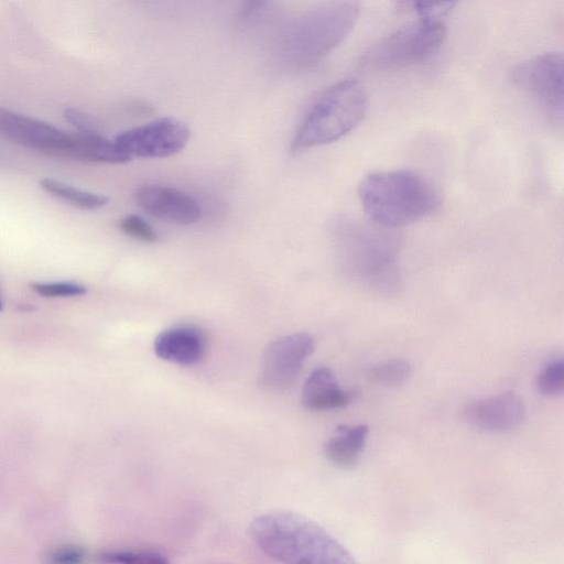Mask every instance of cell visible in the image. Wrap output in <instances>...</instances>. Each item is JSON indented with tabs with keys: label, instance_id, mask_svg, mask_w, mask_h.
<instances>
[{
	"label": "cell",
	"instance_id": "1",
	"mask_svg": "<svg viewBox=\"0 0 564 564\" xmlns=\"http://www.w3.org/2000/svg\"><path fill=\"white\" fill-rule=\"evenodd\" d=\"M249 531L265 555L283 564H357L334 536L299 513L260 514L252 520Z\"/></svg>",
	"mask_w": 564,
	"mask_h": 564
},
{
	"label": "cell",
	"instance_id": "20",
	"mask_svg": "<svg viewBox=\"0 0 564 564\" xmlns=\"http://www.w3.org/2000/svg\"><path fill=\"white\" fill-rule=\"evenodd\" d=\"M401 4L412 11L417 19L445 22L446 17L454 10L456 2L410 1Z\"/></svg>",
	"mask_w": 564,
	"mask_h": 564
},
{
	"label": "cell",
	"instance_id": "5",
	"mask_svg": "<svg viewBox=\"0 0 564 564\" xmlns=\"http://www.w3.org/2000/svg\"><path fill=\"white\" fill-rule=\"evenodd\" d=\"M359 4L336 1L316 6L299 17L283 35V55L299 67L317 63L354 29Z\"/></svg>",
	"mask_w": 564,
	"mask_h": 564
},
{
	"label": "cell",
	"instance_id": "8",
	"mask_svg": "<svg viewBox=\"0 0 564 564\" xmlns=\"http://www.w3.org/2000/svg\"><path fill=\"white\" fill-rule=\"evenodd\" d=\"M189 129L174 118H160L118 134L113 142L130 160L132 158H167L183 150Z\"/></svg>",
	"mask_w": 564,
	"mask_h": 564
},
{
	"label": "cell",
	"instance_id": "15",
	"mask_svg": "<svg viewBox=\"0 0 564 564\" xmlns=\"http://www.w3.org/2000/svg\"><path fill=\"white\" fill-rule=\"evenodd\" d=\"M368 433L369 429L365 424L338 426L324 445L326 458L341 468L356 466L366 445Z\"/></svg>",
	"mask_w": 564,
	"mask_h": 564
},
{
	"label": "cell",
	"instance_id": "22",
	"mask_svg": "<svg viewBox=\"0 0 564 564\" xmlns=\"http://www.w3.org/2000/svg\"><path fill=\"white\" fill-rule=\"evenodd\" d=\"M31 289L44 297L79 296L86 292L84 285L73 282L33 283Z\"/></svg>",
	"mask_w": 564,
	"mask_h": 564
},
{
	"label": "cell",
	"instance_id": "25",
	"mask_svg": "<svg viewBox=\"0 0 564 564\" xmlns=\"http://www.w3.org/2000/svg\"><path fill=\"white\" fill-rule=\"evenodd\" d=\"M1 310H2V301H1V299H0V311H1Z\"/></svg>",
	"mask_w": 564,
	"mask_h": 564
},
{
	"label": "cell",
	"instance_id": "17",
	"mask_svg": "<svg viewBox=\"0 0 564 564\" xmlns=\"http://www.w3.org/2000/svg\"><path fill=\"white\" fill-rule=\"evenodd\" d=\"M104 564H171L161 553L143 549H115L98 554Z\"/></svg>",
	"mask_w": 564,
	"mask_h": 564
},
{
	"label": "cell",
	"instance_id": "21",
	"mask_svg": "<svg viewBox=\"0 0 564 564\" xmlns=\"http://www.w3.org/2000/svg\"><path fill=\"white\" fill-rule=\"evenodd\" d=\"M119 226L126 235L132 237L133 239L143 242H155L158 240V234L155 230L147 220L140 216H126L121 219Z\"/></svg>",
	"mask_w": 564,
	"mask_h": 564
},
{
	"label": "cell",
	"instance_id": "11",
	"mask_svg": "<svg viewBox=\"0 0 564 564\" xmlns=\"http://www.w3.org/2000/svg\"><path fill=\"white\" fill-rule=\"evenodd\" d=\"M135 203L149 215L161 220L191 225L202 216V209L192 196L169 186L145 185L137 189Z\"/></svg>",
	"mask_w": 564,
	"mask_h": 564
},
{
	"label": "cell",
	"instance_id": "23",
	"mask_svg": "<svg viewBox=\"0 0 564 564\" xmlns=\"http://www.w3.org/2000/svg\"><path fill=\"white\" fill-rule=\"evenodd\" d=\"M86 551L76 545L59 546L47 551L43 557V564H85Z\"/></svg>",
	"mask_w": 564,
	"mask_h": 564
},
{
	"label": "cell",
	"instance_id": "14",
	"mask_svg": "<svg viewBox=\"0 0 564 564\" xmlns=\"http://www.w3.org/2000/svg\"><path fill=\"white\" fill-rule=\"evenodd\" d=\"M352 394L341 389L334 372L327 367L314 369L304 382L301 401L312 411L345 408L352 401Z\"/></svg>",
	"mask_w": 564,
	"mask_h": 564
},
{
	"label": "cell",
	"instance_id": "7",
	"mask_svg": "<svg viewBox=\"0 0 564 564\" xmlns=\"http://www.w3.org/2000/svg\"><path fill=\"white\" fill-rule=\"evenodd\" d=\"M563 55L546 52L519 63L511 72L516 87L527 94L553 122H563Z\"/></svg>",
	"mask_w": 564,
	"mask_h": 564
},
{
	"label": "cell",
	"instance_id": "2",
	"mask_svg": "<svg viewBox=\"0 0 564 564\" xmlns=\"http://www.w3.org/2000/svg\"><path fill=\"white\" fill-rule=\"evenodd\" d=\"M344 269L358 284L382 295L402 288L398 267L399 239L392 229L373 223L340 219L335 227Z\"/></svg>",
	"mask_w": 564,
	"mask_h": 564
},
{
	"label": "cell",
	"instance_id": "4",
	"mask_svg": "<svg viewBox=\"0 0 564 564\" xmlns=\"http://www.w3.org/2000/svg\"><path fill=\"white\" fill-rule=\"evenodd\" d=\"M367 108V93L359 82H337L313 104L291 141L290 151L299 154L341 139L359 124Z\"/></svg>",
	"mask_w": 564,
	"mask_h": 564
},
{
	"label": "cell",
	"instance_id": "19",
	"mask_svg": "<svg viewBox=\"0 0 564 564\" xmlns=\"http://www.w3.org/2000/svg\"><path fill=\"white\" fill-rule=\"evenodd\" d=\"M564 387V362L563 359L551 360L536 378L538 391L546 397H555L563 392Z\"/></svg>",
	"mask_w": 564,
	"mask_h": 564
},
{
	"label": "cell",
	"instance_id": "3",
	"mask_svg": "<svg viewBox=\"0 0 564 564\" xmlns=\"http://www.w3.org/2000/svg\"><path fill=\"white\" fill-rule=\"evenodd\" d=\"M358 197L369 220L388 229L426 218L441 205L430 181L403 169L367 174L358 185Z\"/></svg>",
	"mask_w": 564,
	"mask_h": 564
},
{
	"label": "cell",
	"instance_id": "18",
	"mask_svg": "<svg viewBox=\"0 0 564 564\" xmlns=\"http://www.w3.org/2000/svg\"><path fill=\"white\" fill-rule=\"evenodd\" d=\"M410 373V362L405 359L395 358L375 366L368 372V377L375 383L393 387L406 381Z\"/></svg>",
	"mask_w": 564,
	"mask_h": 564
},
{
	"label": "cell",
	"instance_id": "6",
	"mask_svg": "<svg viewBox=\"0 0 564 564\" xmlns=\"http://www.w3.org/2000/svg\"><path fill=\"white\" fill-rule=\"evenodd\" d=\"M446 36L445 22L417 19L397 29L373 44L362 64L373 69H395L427 61Z\"/></svg>",
	"mask_w": 564,
	"mask_h": 564
},
{
	"label": "cell",
	"instance_id": "9",
	"mask_svg": "<svg viewBox=\"0 0 564 564\" xmlns=\"http://www.w3.org/2000/svg\"><path fill=\"white\" fill-rule=\"evenodd\" d=\"M0 135L41 153L75 159L76 138L42 120L0 107Z\"/></svg>",
	"mask_w": 564,
	"mask_h": 564
},
{
	"label": "cell",
	"instance_id": "16",
	"mask_svg": "<svg viewBox=\"0 0 564 564\" xmlns=\"http://www.w3.org/2000/svg\"><path fill=\"white\" fill-rule=\"evenodd\" d=\"M40 187L50 195L84 210H97L108 204L104 195L84 191L64 182L43 177Z\"/></svg>",
	"mask_w": 564,
	"mask_h": 564
},
{
	"label": "cell",
	"instance_id": "13",
	"mask_svg": "<svg viewBox=\"0 0 564 564\" xmlns=\"http://www.w3.org/2000/svg\"><path fill=\"white\" fill-rule=\"evenodd\" d=\"M206 350L205 336L191 326L171 327L154 340V351L163 360L191 366L198 362Z\"/></svg>",
	"mask_w": 564,
	"mask_h": 564
},
{
	"label": "cell",
	"instance_id": "10",
	"mask_svg": "<svg viewBox=\"0 0 564 564\" xmlns=\"http://www.w3.org/2000/svg\"><path fill=\"white\" fill-rule=\"evenodd\" d=\"M315 347L306 333H294L276 338L264 350L259 382L269 391H283L297 378L304 362Z\"/></svg>",
	"mask_w": 564,
	"mask_h": 564
},
{
	"label": "cell",
	"instance_id": "24",
	"mask_svg": "<svg viewBox=\"0 0 564 564\" xmlns=\"http://www.w3.org/2000/svg\"><path fill=\"white\" fill-rule=\"evenodd\" d=\"M65 120L75 128V132H91L96 131L90 119L80 110L75 108H66L64 110Z\"/></svg>",
	"mask_w": 564,
	"mask_h": 564
},
{
	"label": "cell",
	"instance_id": "12",
	"mask_svg": "<svg viewBox=\"0 0 564 564\" xmlns=\"http://www.w3.org/2000/svg\"><path fill=\"white\" fill-rule=\"evenodd\" d=\"M525 414L522 399L513 392H502L468 404L464 411L466 421L474 427L503 433L519 426Z\"/></svg>",
	"mask_w": 564,
	"mask_h": 564
}]
</instances>
